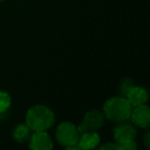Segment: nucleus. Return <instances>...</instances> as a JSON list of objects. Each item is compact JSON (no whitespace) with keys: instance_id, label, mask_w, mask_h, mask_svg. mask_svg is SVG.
Here are the masks:
<instances>
[{"instance_id":"f257e3e1","label":"nucleus","mask_w":150,"mask_h":150,"mask_svg":"<svg viewBox=\"0 0 150 150\" xmlns=\"http://www.w3.org/2000/svg\"><path fill=\"white\" fill-rule=\"evenodd\" d=\"M54 123V114L44 105H35L31 107L26 115V125L31 131H46Z\"/></svg>"},{"instance_id":"f03ea898","label":"nucleus","mask_w":150,"mask_h":150,"mask_svg":"<svg viewBox=\"0 0 150 150\" xmlns=\"http://www.w3.org/2000/svg\"><path fill=\"white\" fill-rule=\"evenodd\" d=\"M133 106L125 97H114L107 100L103 107V114L106 118L115 122L129 120Z\"/></svg>"},{"instance_id":"7ed1b4c3","label":"nucleus","mask_w":150,"mask_h":150,"mask_svg":"<svg viewBox=\"0 0 150 150\" xmlns=\"http://www.w3.org/2000/svg\"><path fill=\"white\" fill-rule=\"evenodd\" d=\"M115 143L123 150H135L137 148L136 137H137V129L131 123H120L115 127L113 131Z\"/></svg>"},{"instance_id":"20e7f679","label":"nucleus","mask_w":150,"mask_h":150,"mask_svg":"<svg viewBox=\"0 0 150 150\" xmlns=\"http://www.w3.org/2000/svg\"><path fill=\"white\" fill-rule=\"evenodd\" d=\"M56 138L59 144L65 147L76 145L79 139V132L72 122L65 121L61 123L57 129Z\"/></svg>"},{"instance_id":"39448f33","label":"nucleus","mask_w":150,"mask_h":150,"mask_svg":"<svg viewBox=\"0 0 150 150\" xmlns=\"http://www.w3.org/2000/svg\"><path fill=\"white\" fill-rule=\"evenodd\" d=\"M105 116L99 110H91L86 113L83 120L77 127L79 134L84 132H96L104 125Z\"/></svg>"},{"instance_id":"423d86ee","label":"nucleus","mask_w":150,"mask_h":150,"mask_svg":"<svg viewBox=\"0 0 150 150\" xmlns=\"http://www.w3.org/2000/svg\"><path fill=\"white\" fill-rule=\"evenodd\" d=\"M129 119L133 121L135 125L139 127H149L150 123V109L146 104L135 106V108L132 109Z\"/></svg>"},{"instance_id":"0eeeda50","label":"nucleus","mask_w":150,"mask_h":150,"mask_svg":"<svg viewBox=\"0 0 150 150\" xmlns=\"http://www.w3.org/2000/svg\"><path fill=\"white\" fill-rule=\"evenodd\" d=\"M29 147L34 150H50L52 148V141L45 131H37L30 136Z\"/></svg>"},{"instance_id":"6e6552de","label":"nucleus","mask_w":150,"mask_h":150,"mask_svg":"<svg viewBox=\"0 0 150 150\" xmlns=\"http://www.w3.org/2000/svg\"><path fill=\"white\" fill-rule=\"evenodd\" d=\"M100 143V137L96 132H84L79 135L77 145L80 149H93Z\"/></svg>"},{"instance_id":"1a4fd4ad","label":"nucleus","mask_w":150,"mask_h":150,"mask_svg":"<svg viewBox=\"0 0 150 150\" xmlns=\"http://www.w3.org/2000/svg\"><path fill=\"white\" fill-rule=\"evenodd\" d=\"M127 99L131 103L132 106H139V105L146 104L148 100V93L145 88L141 86H134L132 90L129 91V95L127 96Z\"/></svg>"},{"instance_id":"9d476101","label":"nucleus","mask_w":150,"mask_h":150,"mask_svg":"<svg viewBox=\"0 0 150 150\" xmlns=\"http://www.w3.org/2000/svg\"><path fill=\"white\" fill-rule=\"evenodd\" d=\"M13 139L19 143H25L26 141H28L31 136V129L28 127L26 123H21L18 125L16 127V129H13Z\"/></svg>"},{"instance_id":"9b49d317","label":"nucleus","mask_w":150,"mask_h":150,"mask_svg":"<svg viewBox=\"0 0 150 150\" xmlns=\"http://www.w3.org/2000/svg\"><path fill=\"white\" fill-rule=\"evenodd\" d=\"M11 104V96L5 92H0V114H3V113L6 112Z\"/></svg>"},{"instance_id":"f8f14e48","label":"nucleus","mask_w":150,"mask_h":150,"mask_svg":"<svg viewBox=\"0 0 150 150\" xmlns=\"http://www.w3.org/2000/svg\"><path fill=\"white\" fill-rule=\"evenodd\" d=\"M134 86V82L132 81L131 79L127 78V79H123L122 81L119 84V94H120L121 97H125L127 98V96L129 95V91L132 90V88Z\"/></svg>"},{"instance_id":"ddd939ff","label":"nucleus","mask_w":150,"mask_h":150,"mask_svg":"<svg viewBox=\"0 0 150 150\" xmlns=\"http://www.w3.org/2000/svg\"><path fill=\"white\" fill-rule=\"evenodd\" d=\"M100 149H120L119 146L117 144H111V143H107L104 144L100 147Z\"/></svg>"},{"instance_id":"4468645a","label":"nucleus","mask_w":150,"mask_h":150,"mask_svg":"<svg viewBox=\"0 0 150 150\" xmlns=\"http://www.w3.org/2000/svg\"><path fill=\"white\" fill-rule=\"evenodd\" d=\"M149 137H150V134L149 133H146V136H145V144L147 146V148L150 147L149 145Z\"/></svg>"},{"instance_id":"2eb2a0df","label":"nucleus","mask_w":150,"mask_h":150,"mask_svg":"<svg viewBox=\"0 0 150 150\" xmlns=\"http://www.w3.org/2000/svg\"><path fill=\"white\" fill-rule=\"evenodd\" d=\"M0 1H3V0H0Z\"/></svg>"}]
</instances>
